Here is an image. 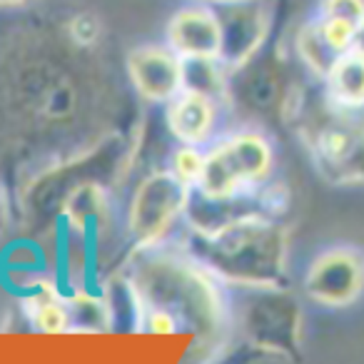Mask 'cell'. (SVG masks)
Instances as JSON below:
<instances>
[{"label": "cell", "mask_w": 364, "mask_h": 364, "mask_svg": "<svg viewBox=\"0 0 364 364\" xmlns=\"http://www.w3.org/2000/svg\"><path fill=\"white\" fill-rule=\"evenodd\" d=\"M125 155L127 150L120 137H107L97 150L87 152V155L77 157V160L68 162L63 167H55V170L46 172L41 180L33 182L26 195L28 205L33 208L36 218L41 213L58 223L68 195L75 188H80V185H90V182L105 185V175H112L115 170H120V160Z\"/></svg>", "instance_id": "8992f818"}, {"label": "cell", "mask_w": 364, "mask_h": 364, "mask_svg": "<svg viewBox=\"0 0 364 364\" xmlns=\"http://www.w3.org/2000/svg\"><path fill=\"white\" fill-rule=\"evenodd\" d=\"M65 299L70 307V332L102 334L115 327V317L102 287L82 284L65 292Z\"/></svg>", "instance_id": "5bb4252c"}, {"label": "cell", "mask_w": 364, "mask_h": 364, "mask_svg": "<svg viewBox=\"0 0 364 364\" xmlns=\"http://www.w3.org/2000/svg\"><path fill=\"white\" fill-rule=\"evenodd\" d=\"M137 329L147 334H175L180 332V322L170 312H165V309L142 307L140 319H137Z\"/></svg>", "instance_id": "ffe728a7"}, {"label": "cell", "mask_w": 364, "mask_h": 364, "mask_svg": "<svg viewBox=\"0 0 364 364\" xmlns=\"http://www.w3.org/2000/svg\"><path fill=\"white\" fill-rule=\"evenodd\" d=\"M294 53H297L304 70H307L317 82L324 80V75L332 70V65L339 58V53L329 46L327 38H324L322 31H319L317 18L304 23V26L297 31V36H294Z\"/></svg>", "instance_id": "e0dca14e"}, {"label": "cell", "mask_w": 364, "mask_h": 364, "mask_svg": "<svg viewBox=\"0 0 364 364\" xmlns=\"http://www.w3.org/2000/svg\"><path fill=\"white\" fill-rule=\"evenodd\" d=\"M228 162L245 188H257L272 180L274 172V147L269 137L259 130H235L225 137H218Z\"/></svg>", "instance_id": "7c38bea8"}, {"label": "cell", "mask_w": 364, "mask_h": 364, "mask_svg": "<svg viewBox=\"0 0 364 364\" xmlns=\"http://www.w3.org/2000/svg\"><path fill=\"white\" fill-rule=\"evenodd\" d=\"M319 85L337 107L364 112V58L354 50L342 53Z\"/></svg>", "instance_id": "4fadbf2b"}, {"label": "cell", "mask_w": 364, "mask_h": 364, "mask_svg": "<svg viewBox=\"0 0 364 364\" xmlns=\"http://www.w3.org/2000/svg\"><path fill=\"white\" fill-rule=\"evenodd\" d=\"M317 16L337 18L357 26L364 18V0H319Z\"/></svg>", "instance_id": "44dd1931"}, {"label": "cell", "mask_w": 364, "mask_h": 364, "mask_svg": "<svg viewBox=\"0 0 364 364\" xmlns=\"http://www.w3.org/2000/svg\"><path fill=\"white\" fill-rule=\"evenodd\" d=\"M167 48L180 58H208L220 50V23L218 13L210 3H193L180 11L167 23Z\"/></svg>", "instance_id": "30bf717a"}, {"label": "cell", "mask_w": 364, "mask_h": 364, "mask_svg": "<svg viewBox=\"0 0 364 364\" xmlns=\"http://www.w3.org/2000/svg\"><path fill=\"white\" fill-rule=\"evenodd\" d=\"M8 225H11V208H8V195L0 185V235L6 232Z\"/></svg>", "instance_id": "603a6c76"}, {"label": "cell", "mask_w": 364, "mask_h": 364, "mask_svg": "<svg viewBox=\"0 0 364 364\" xmlns=\"http://www.w3.org/2000/svg\"><path fill=\"white\" fill-rule=\"evenodd\" d=\"M33 0H0V8H16V6H26Z\"/></svg>", "instance_id": "d4e9b609"}, {"label": "cell", "mask_w": 364, "mask_h": 364, "mask_svg": "<svg viewBox=\"0 0 364 364\" xmlns=\"http://www.w3.org/2000/svg\"><path fill=\"white\" fill-rule=\"evenodd\" d=\"M220 100L200 92L182 90L165 105V125L170 135L182 145L208 147L218 140V120H220Z\"/></svg>", "instance_id": "8fae6325"}, {"label": "cell", "mask_w": 364, "mask_h": 364, "mask_svg": "<svg viewBox=\"0 0 364 364\" xmlns=\"http://www.w3.org/2000/svg\"><path fill=\"white\" fill-rule=\"evenodd\" d=\"M180 245L225 287L262 289L289 284V230L277 218H250L210 237L188 232Z\"/></svg>", "instance_id": "7a4b0ae2"}, {"label": "cell", "mask_w": 364, "mask_h": 364, "mask_svg": "<svg viewBox=\"0 0 364 364\" xmlns=\"http://www.w3.org/2000/svg\"><path fill=\"white\" fill-rule=\"evenodd\" d=\"M232 299V334L247 349L267 359H297L302 354V304L287 287L237 289ZM232 337V339H235Z\"/></svg>", "instance_id": "277c9868"}, {"label": "cell", "mask_w": 364, "mask_h": 364, "mask_svg": "<svg viewBox=\"0 0 364 364\" xmlns=\"http://www.w3.org/2000/svg\"><path fill=\"white\" fill-rule=\"evenodd\" d=\"M70 28H73V38H75L77 43H92L97 38V33H100L97 23L92 21L90 16H77Z\"/></svg>", "instance_id": "7402d4cb"}, {"label": "cell", "mask_w": 364, "mask_h": 364, "mask_svg": "<svg viewBox=\"0 0 364 364\" xmlns=\"http://www.w3.org/2000/svg\"><path fill=\"white\" fill-rule=\"evenodd\" d=\"M190 190L170 170H155L137 182L125 218L132 250L155 247L170 240L172 230L185 218Z\"/></svg>", "instance_id": "5b68a950"}, {"label": "cell", "mask_w": 364, "mask_h": 364, "mask_svg": "<svg viewBox=\"0 0 364 364\" xmlns=\"http://www.w3.org/2000/svg\"><path fill=\"white\" fill-rule=\"evenodd\" d=\"M230 75V68L218 55L182 58V90L223 100L228 95Z\"/></svg>", "instance_id": "9a60e30c"}, {"label": "cell", "mask_w": 364, "mask_h": 364, "mask_svg": "<svg viewBox=\"0 0 364 364\" xmlns=\"http://www.w3.org/2000/svg\"><path fill=\"white\" fill-rule=\"evenodd\" d=\"M317 23H319L322 36L327 38V43L339 53V55L352 50V38H354L352 23L337 21V18H324V16H317Z\"/></svg>", "instance_id": "d6986e66"}, {"label": "cell", "mask_w": 364, "mask_h": 364, "mask_svg": "<svg viewBox=\"0 0 364 364\" xmlns=\"http://www.w3.org/2000/svg\"><path fill=\"white\" fill-rule=\"evenodd\" d=\"M297 132L317 172L332 185H364V112L337 107L324 90L317 102L297 100Z\"/></svg>", "instance_id": "3957f363"}, {"label": "cell", "mask_w": 364, "mask_h": 364, "mask_svg": "<svg viewBox=\"0 0 364 364\" xmlns=\"http://www.w3.org/2000/svg\"><path fill=\"white\" fill-rule=\"evenodd\" d=\"M307 299L327 309H347L364 294V252L334 245L309 259L302 277Z\"/></svg>", "instance_id": "52a82bcc"}, {"label": "cell", "mask_w": 364, "mask_h": 364, "mask_svg": "<svg viewBox=\"0 0 364 364\" xmlns=\"http://www.w3.org/2000/svg\"><path fill=\"white\" fill-rule=\"evenodd\" d=\"M200 3H210V6H218V3H228V0H200Z\"/></svg>", "instance_id": "484cf974"}, {"label": "cell", "mask_w": 364, "mask_h": 364, "mask_svg": "<svg viewBox=\"0 0 364 364\" xmlns=\"http://www.w3.org/2000/svg\"><path fill=\"white\" fill-rule=\"evenodd\" d=\"M195 190L208 195V198H230V195H237L242 190H247L240 182V177L235 175L232 165L228 162V155H225L223 145L218 140H213L205 147V165Z\"/></svg>", "instance_id": "2e32d148"}, {"label": "cell", "mask_w": 364, "mask_h": 364, "mask_svg": "<svg viewBox=\"0 0 364 364\" xmlns=\"http://www.w3.org/2000/svg\"><path fill=\"white\" fill-rule=\"evenodd\" d=\"M352 50L357 55L364 58V18L354 26V38H352Z\"/></svg>", "instance_id": "cb8c5ba5"}, {"label": "cell", "mask_w": 364, "mask_h": 364, "mask_svg": "<svg viewBox=\"0 0 364 364\" xmlns=\"http://www.w3.org/2000/svg\"><path fill=\"white\" fill-rule=\"evenodd\" d=\"M203 165H205V147L177 142V147L170 155V167H167V170H170L177 180L185 182L188 188H195L200 180V172H203Z\"/></svg>", "instance_id": "ac0fdd59"}, {"label": "cell", "mask_w": 364, "mask_h": 364, "mask_svg": "<svg viewBox=\"0 0 364 364\" xmlns=\"http://www.w3.org/2000/svg\"><path fill=\"white\" fill-rule=\"evenodd\" d=\"M127 75L137 95L167 105L182 92V58L167 46H140L127 53Z\"/></svg>", "instance_id": "9c48e42d"}, {"label": "cell", "mask_w": 364, "mask_h": 364, "mask_svg": "<svg viewBox=\"0 0 364 364\" xmlns=\"http://www.w3.org/2000/svg\"><path fill=\"white\" fill-rule=\"evenodd\" d=\"M122 272L135 292L137 307L165 309L180 322V329L195 334V354L220 357L232 342L230 292L180 242L135 247Z\"/></svg>", "instance_id": "6da1fadb"}, {"label": "cell", "mask_w": 364, "mask_h": 364, "mask_svg": "<svg viewBox=\"0 0 364 364\" xmlns=\"http://www.w3.org/2000/svg\"><path fill=\"white\" fill-rule=\"evenodd\" d=\"M213 8L220 23L218 58L230 73L242 70L262 53L272 36V6L269 0H228Z\"/></svg>", "instance_id": "ba28073f"}]
</instances>
